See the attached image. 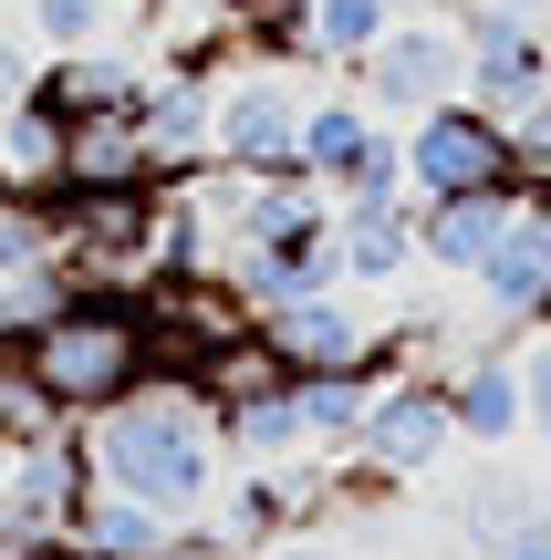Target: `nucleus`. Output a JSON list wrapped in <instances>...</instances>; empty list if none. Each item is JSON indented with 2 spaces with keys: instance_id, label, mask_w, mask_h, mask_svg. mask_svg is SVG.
Returning <instances> with one entry per match:
<instances>
[{
  "instance_id": "nucleus-32",
  "label": "nucleus",
  "mask_w": 551,
  "mask_h": 560,
  "mask_svg": "<svg viewBox=\"0 0 551 560\" xmlns=\"http://www.w3.org/2000/svg\"><path fill=\"white\" fill-rule=\"evenodd\" d=\"M500 11H520V21H551V0H500Z\"/></svg>"
},
{
  "instance_id": "nucleus-28",
  "label": "nucleus",
  "mask_w": 551,
  "mask_h": 560,
  "mask_svg": "<svg viewBox=\"0 0 551 560\" xmlns=\"http://www.w3.org/2000/svg\"><path fill=\"white\" fill-rule=\"evenodd\" d=\"M146 560H240V550H229V529H219V520H208V529H187V520H177V540L146 550Z\"/></svg>"
},
{
  "instance_id": "nucleus-29",
  "label": "nucleus",
  "mask_w": 551,
  "mask_h": 560,
  "mask_svg": "<svg viewBox=\"0 0 551 560\" xmlns=\"http://www.w3.org/2000/svg\"><path fill=\"white\" fill-rule=\"evenodd\" d=\"M32 83H42V62H32V52H21V42H11V32H0V115H11V104H21V94H32Z\"/></svg>"
},
{
  "instance_id": "nucleus-15",
  "label": "nucleus",
  "mask_w": 551,
  "mask_h": 560,
  "mask_svg": "<svg viewBox=\"0 0 551 560\" xmlns=\"http://www.w3.org/2000/svg\"><path fill=\"white\" fill-rule=\"evenodd\" d=\"M437 374H448L458 446H510V436H520V342H490V353L437 363Z\"/></svg>"
},
{
  "instance_id": "nucleus-25",
  "label": "nucleus",
  "mask_w": 551,
  "mask_h": 560,
  "mask_svg": "<svg viewBox=\"0 0 551 560\" xmlns=\"http://www.w3.org/2000/svg\"><path fill=\"white\" fill-rule=\"evenodd\" d=\"M208 11H219L229 32L271 42V52H302V0H208Z\"/></svg>"
},
{
  "instance_id": "nucleus-14",
  "label": "nucleus",
  "mask_w": 551,
  "mask_h": 560,
  "mask_svg": "<svg viewBox=\"0 0 551 560\" xmlns=\"http://www.w3.org/2000/svg\"><path fill=\"white\" fill-rule=\"evenodd\" d=\"M510 208H520V187H469V198H416V260H427V270H448V280H469V270H479V260L500 249Z\"/></svg>"
},
{
  "instance_id": "nucleus-26",
  "label": "nucleus",
  "mask_w": 551,
  "mask_h": 560,
  "mask_svg": "<svg viewBox=\"0 0 551 560\" xmlns=\"http://www.w3.org/2000/svg\"><path fill=\"white\" fill-rule=\"evenodd\" d=\"M520 520H541V509H531V488H510V478H490V488L469 499V540H479V550H500Z\"/></svg>"
},
{
  "instance_id": "nucleus-12",
  "label": "nucleus",
  "mask_w": 551,
  "mask_h": 560,
  "mask_svg": "<svg viewBox=\"0 0 551 560\" xmlns=\"http://www.w3.org/2000/svg\"><path fill=\"white\" fill-rule=\"evenodd\" d=\"M219 280L250 301V322L271 312V301H312V291H344V260H333V219L323 229H282V240H250L229 249Z\"/></svg>"
},
{
  "instance_id": "nucleus-6",
  "label": "nucleus",
  "mask_w": 551,
  "mask_h": 560,
  "mask_svg": "<svg viewBox=\"0 0 551 560\" xmlns=\"http://www.w3.org/2000/svg\"><path fill=\"white\" fill-rule=\"evenodd\" d=\"M354 83H365L375 115H427V104L469 94V42H458L448 11H406L365 62H354Z\"/></svg>"
},
{
  "instance_id": "nucleus-20",
  "label": "nucleus",
  "mask_w": 551,
  "mask_h": 560,
  "mask_svg": "<svg viewBox=\"0 0 551 560\" xmlns=\"http://www.w3.org/2000/svg\"><path fill=\"white\" fill-rule=\"evenodd\" d=\"M42 94H53L62 115H136L146 104V62L136 52H62L53 73H42Z\"/></svg>"
},
{
  "instance_id": "nucleus-7",
  "label": "nucleus",
  "mask_w": 551,
  "mask_h": 560,
  "mask_svg": "<svg viewBox=\"0 0 551 560\" xmlns=\"http://www.w3.org/2000/svg\"><path fill=\"white\" fill-rule=\"evenodd\" d=\"M448 21H458V42H469V94L490 104L500 125L531 115V104L551 94V32L541 21L500 11V0H448Z\"/></svg>"
},
{
  "instance_id": "nucleus-16",
  "label": "nucleus",
  "mask_w": 551,
  "mask_h": 560,
  "mask_svg": "<svg viewBox=\"0 0 551 560\" xmlns=\"http://www.w3.org/2000/svg\"><path fill=\"white\" fill-rule=\"evenodd\" d=\"M62 145H73V115H62V104L32 83V94L0 115V187H21V198H53V187H62Z\"/></svg>"
},
{
  "instance_id": "nucleus-23",
  "label": "nucleus",
  "mask_w": 551,
  "mask_h": 560,
  "mask_svg": "<svg viewBox=\"0 0 551 560\" xmlns=\"http://www.w3.org/2000/svg\"><path fill=\"white\" fill-rule=\"evenodd\" d=\"M365 145H375V115H365L354 94H312V104H302V166H312L323 187H344L354 166H365Z\"/></svg>"
},
{
  "instance_id": "nucleus-5",
  "label": "nucleus",
  "mask_w": 551,
  "mask_h": 560,
  "mask_svg": "<svg viewBox=\"0 0 551 560\" xmlns=\"http://www.w3.org/2000/svg\"><path fill=\"white\" fill-rule=\"evenodd\" d=\"M250 332L271 342V363H282V374H395V363H406V342H395V332H375V322L354 312L344 291L271 301Z\"/></svg>"
},
{
  "instance_id": "nucleus-31",
  "label": "nucleus",
  "mask_w": 551,
  "mask_h": 560,
  "mask_svg": "<svg viewBox=\"0 0 551 560\" xmlns=\"http://www.w3.org/2000/svg\"><path fill=\"white\" fill-rule=\"evenodd\" d=\"M250 560H344V550H323L312 529H291V540H271V550H250Z\"/></svg>"
},
{
  "instance_id": "nucleus-22",
  "label": "nucleus",
  "mask_w": 551,
  "mask_h": 560,
  "mask_svg": "<svg viewBox=\"0 0 551 560\" xmlns=\"http://www.w3.org/2000/svg\"><path fill=\"white\" fill-rule=\"evenodd\" d=\"M146 11L157 0H32V32L53 52H125L146 32Z\"/></svg>"
},
{
  "instance_id": "nucleus-11",
  "label": "nucleus",
  "mask_w": 551,
  "mask_h": 560,
  "mask_svg": "<svg viewBox=\"0 0 551 560\" xmlns=\"http://www.w3.org/2000/svg\"><path fill=\"white\" fill-rule=\"evenodd\" d=\"M146 145H157V177H198L219 156V73L208 62H177V73H146V104H136Z\"/></svg>"
},
{
  "instance_id": "nucleus-4",
  "label": "nucleus",
  "mask_w": 551,
  "mask_h": 560,
  "mask_svg": "<svg viewBox=\"0 0 551 560\" xmlns=\"http://www.w3.org/2000/svg\"><path fill=\"white\" fill-rule=\"evenodd\" d=\"M469 187H520L510 125L479 94H448L427 115H406V198H469Z\"/></svg>"
},
{
  "instance_id": "nucleus-24",
  "label": "nucleus",
  "mask_w": 551,
  "mask_h": 560,
  "mask_svg": "<svg viewBox=\"0 0 551 560\" xmlns=\"http://www.w3.org/2000/svg\"><path fill=\"white\" fill-rule=\"evenodd\" d=\"M365 395H375V374H291V405H302L312 457H344V446H354V425H365Z\"/></svg>"
},
{
  "instance_id": "nucleus-13",
  "label": "nucleus",
  "mask_w": 551,
  "mask_h": 560,
  "mask_svg": "<svg viewBox=\"0 0 551 560\" xmlns=\"http://www.w3.org/2000/svg\"><path fill=\"white\" fill-rule=\"evenodd\" d=\"M333 260H344V291H386V280L416 270V198L386 187V198H333Z\"/></svg>"
},
{
  "instance_id": "nucleus-33",
  "label": "nucleus",
  "mask_w": 551,
  "mask_h": 560,
  "mask_svg": "<svg viewBox=\"0 0 551 560\" xmlns=\"http://www.w3.org/2000/svg\"><path fill=\"white\" fill-rule=\"evenodd\" d=\"M0 467H11V425H0Z\"/></svg>"
},
{
  "instance_id": "nucleus-19",
  "label": "nucleus",
  "mask_w": 551,
  "mask_h": 560,
  "mask_svg": "<svg viewBox=\"0 0 551 560\" xmlns=\"http://www.w3.org/2000/svg\"><path fill=\"white\" fill-rule=\"evenodd\" d=\"M62 540H73L83 560H146V550L177 540V520H167V509H146V499H125V488H83L73 520H62Z\"/></svg>"
},
{
  "instance_id": "nucleus-21",
  "label": "nucleus",
  "mask_w": 551,
  "mask_h": 560,
  "mask_svg": "<svg viewBox=\"0 0 551 560\" xmlns=\"http://www.w3.org/2000/svg\"><path fill=\"white\" fill-rule=\"evenodd\" d=\"M395 21H406V0H302V52L333 62V73H354Z\"/></svg>"
},
{
  "instance_id": "nucleus-1",
  "label": "nucleus",
  "mask_w": 551,
  "mask_h": 560,
  "mask_svg": "<svg viewBox=\"0 0 551 560\" xmlns=\"http://www.w3.org/2000/svg\"><path fill=\"white\" fill-rule=\"evenodd\" d=\"M73 436H83V478L94 488H125V499L167 509V520H208L219 509L229 446H219V405L198 395V374H146L136 395L83 416Z\"/></svg>"
},
{
  "instance_id": "nucleus-17",
  "label": "nucleus",
  "mask_w": 551,
  "mask_h": 560,
  "mask_svg": "<svg viewBox=\"0 0 551 560\" xmlns=\"http://www.w3.org/2000/svg\"><path fill=\"white\" fill-rule=\"evenodd\" d=\"M219 446H229L240 467L312 457V436H302V405H291V374H271V384H250V395H229V405H219Z\"/></svg>"
},
{
  "instance_id": "nucleus-10",
  "label": "nucleus",
  "mask_w": 551,
  "mask_h": 560,
  "mask_svg": "<svg viewBox=\"0 0 551 560\" xmlns=\"http://www.w3.org/2000/svg\"><path fill=\"white\" fill-rule=\"evenodd\" d=\"M83 488H94V478H83V436H73V425L11 436V467H0V520H11L21 540H42V550H53Z\"/></svg>"
},
{
  "instance_id": "nucleus-8",
  "label": "nucleus",
  "mask_w": 551,
  "mask_h": 560,
  "mask_svg": "<svg viewBox=\"0 0 551 560\" xmlns=\"http://www.w3.org/2000/svg\"><path fill=\"white\" fill-rule=\"evenodd\" d=\"M469 291H479V312L510 322L520 342L551 332V187H520L510 229H500V249L469 270Z\"/></svg>"
},
{
  "instance_id": "nucleus-9",
  "label": "nucleus",
  "mask_w": 551,
  "mask_h": 560,
  "mask_svg": "<svg viewBox=\"0 0 551 560\" xmlns=\"http://www.w3.org/2000/svg\"><path fill=\"white\" fill-rule=\"evenodd\" d=\"M302 83L271 73V62H240L219 83V166H302Z\"/></svg>"
},
{
  "instance_id": "nucleus-34",
  "label": "nucleus",
  "mask_w": 551,
  "mask_h": 560,
  "mask_svg": "<svg viewBox=\"0 0 551 560\" xmlns=\"http://www.w3.org/2000/svg\"><path fill=\"white\" fill-rule=\"evenodd\" d=\"M541 32H551V21H541Z\"/></svg>"
},
{
  "instance_id": "nucleus-18",
  "label": "nucleus",
  "mask_w": 551,
  "mask_h": 560,
  "mask_svg": "<svg viewBox=\"0 0 551 560\" xmlns=\"http://www.w3.org/2000/svg\"><path fill=\"white\" fill-rule=\"evenodd\" d=\"M62 187H167V177H157V145H146L136 115H73Z\"/></svg>"
},
{
  "instance_id": "nucleus-3",
  "label": "nucleus",
  "mask_w": 551,
  "mask_h": 560,
  "mask_svg": "<svg viewBox=\"0 0 551 560\" xmlns=\"http://www.w3.org/2000/svg\"><path fill=\"white\" fill-rule=\"evenodd\" d=\"M458 446V416H448V374L437 363H395V374H375V395H365V425H354V446L344 457H365V467H386L395 488L406 478H427L437 457Z\"/></svg>"
},
{
  "instance_id": "nucleus-2",
  "label": "nucleus",
  "mask_w": 551,
  "mask_h": 560,
  "mask_svg": "<svg viewBox=\"0 0 551 560\" xmlns=\"http://www.w3.org/2000/svg\"><path fill=\"white\" fill-rule=\"evenodd\" d=\"M21 374L53 395V416H104L115 395H136L146 374H157V322H146V291H94V280H73V301H62L42 332H21Z\"/></svg>"
},
{
  "instance_id": "nucleus-27",
  "label": "nucleus",
  "mask_w": 551,
  "mask_h": 560,
  "mask_svg": "<svg viewBox=\"0 0 551 560\" xmlns=\"http://www.w3.org/2000/svg\"><path fill=\"white\" fill-rule=\"evenodd\" d=\"M520 425L551 446V332H531L520 342Z\"/></svg>"
},
{
  "instance_id": "nucleus-30",
  "label": "nucleus",
  "mask_w": 551,
  "mask_h": 560,
  "mask_svg": "<svg viewBox=\"0 0 551 560\" xmlns=\"http://www.w3.org/2000/svg\"><path fill=\"white\" fill-rule=\"evenodd\" d=\"M479 560H551V520H520L500 550H479Z\"/></svg>"
}]
</instances>
